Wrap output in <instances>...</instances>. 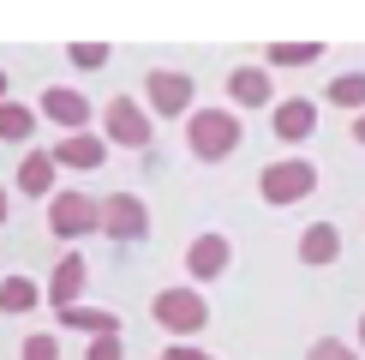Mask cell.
<instances>
[{"label": "cell", "instance_id": "obj_18", "mask_svg": "<svg viewBox=\"0 0 365 360\" xmlns=\"http://www.w3.org/2000/svg\"><path fill=\"white\" fill-rule=\"evenodd\" d=\"M30 132H36V114H30L24 102H0V139H12V144H24Z\"/></svg>", "mask_w": 365, "mask_h": 360}, {"label": "cell", "instance_id": "obj_25", "mask_svg": "<svg viewBox=\"0 0 365 360\" xmlns=\"http://www.w3.org/2000/svg\"><path fill=\"white\" fill-rule=\"evenodd\" d=\"M162 360H216V354H204V349H192V342H174V349L162 354Z\"/></svg>", "mask_w": 365, "mask_h": 360}, {"label": "cell", "instance_id": "obj_4", "mask_svg": "<svg viewBox=\"0 0 365 360\" xmlns=\"http://www.w3.org/2000/svg\"><path fill=\"white\" fill-rule=\"evenodd\" d=\"M96 229L108 234V240H144L150 210H144L138 192H114V199H102V204H96Z\"/></svg>", "mask_w": 365, "mask_h": 360}, {"label": "cell", "instance_id": "obj_29", "mask_svg": "<svg viewBox=\"0 0 365 360\" xmlns=\"http://www.w3.org/2000/svg\"><path fill=\"white\" fill-rule=\"evenodd\" d=\"M359 349H365V319H359Z\"/></svg>", "mask_w": 365, "mask_h": 360}, {"label": "cell", "instance_id": "obj_13", "mask_svg": "<svg viewBox=\"0 0 365 360\" xmlns=\"http://www.w3.org/2000/svg\"><path fill=\"white\" fill-rule=\"evenodd\" d=\"M312 126H317V109L306 96H287V102H276V139H312Z\"/></svg>", "mask_w": 365, "mask_h": 360}, {"label": "cell", "instance_id": "obj_27", "mask_svg": "<svg viewBox=\"0 0 365 360\" xmlns=\"http://www.w3.org/2000/svg\"><path fill=\"white\" fill-rule=\"evenodd\" d=\"M0 222H6V186H0Z\"/></svg>", "mask_w": 365, "mask_h": 360}, {"label": "cell", "instance_id": "obj_17", "mask_svg": "<svg viewBox=\"0 0 365 360\" xmlns=\"http://www.w3.org/2000/svg\"><path fill=\"white\" fill-rule=\"evenodd\" d=\"M42 300V289L30 276H0V312H30Z\"/></svg>", "mask_w": 365, "mask_h": 360}, {"label": "cell", "instance_id": "obj_3", "mask_svg": "<svg viewBox=\"0 0 365 360\" xmlns=\"http://www.w3.org/2000/svg\"><path fill=\"white\" fill-rule=\"evenodd\" d=\"M150 312H156V324L174 330V336H197V330L210 324V300L197 294V289H162Z\"/></svg>", "mask_w": 365, "mask_h": 360}, {"label": "cell", "instance_id": "obj_6", "mask_svg": "<svg viewBox=\"0 0 365 360\" xmlns=\"http://www.w3.org/2000/svg\"><path fill=\"white\" fill-rule=\"evenodd\" d=\"M150 132H156V126H150V114H144L132 96H114V102H108V139H114V144L150 150Z\"/></svg>", "mask_w": 365, "mask_h": 360}, {"label": "cell", "instance_id": "obj_21", "mask_svg": "<svg viewBox=\"0 0 365 360\" xmlns=\"http://www.w3.org/2000/svg\"><path fill=\"white\" fill-rule=\"evenodd\" d=\"M72 66H108V49L102 42H72Z\"/></svg>", "mask_w": 365, "mask_h": 360}, {"label": "cell", "instance_id": "obj_15", "mask_svg": "<svg viewBox=\"0 0 365 360\" xmlns=\"http://www.w3.org/2000/svg\"><path fill=\"white\" fill-rule=\"evenodd\" d=\"M227 90H234V102H240V109H264V102H269V72L240 66L234 79H227Z\"/></svg>", "mask_w": 365, "mask_h": 360}, {"label": "cell", "instance_id": "obj_26", "mask_svg": "<svg viewBox=\"0 0 365 360\" xmlns=\"http://www.w3.org/2000/svg\"><path fill=\"white\" fill-rule=\"evenodd\" d=\"M354 139H359V144H365V114H359V120H354Z\"/></svg>", "mask_w": 365, "mask_h": 360}, {"label": "cell", "instance_id": "obj_24", "mask_svg": "<svg viewBox=\"0 0 365 360\" xmlns=\"http://www.w3.org/2000/svg\"><path fill=\"white\" fill-rule=\"evenodd\" d=\"M84 360H120V336H90Z\"/></svg>", "mask_w": 365, "mask_h": 360}, {"label": "cell", "instance_id": "obj_12", "mask_svg": "<svg viewBox=\"0 0 365 360\" xmlns=\"http://www.w3.org/2000/svg\"><path fill=\"white\" fill-rule=\"evenodd\" d=\"M336 252H341L336 222H312V229L299 234V264H336Z\"/></svg>", "mask_w": 365, "mask_h": 360}, {"label": "cell", "instance_id": "obj_8", "mask_svg": "<svg viewBox=\"0 0 365 360\" xmlns=\"http://www.w3.org/2000/svg\"><path fill=\"white\" fill-rule=\"evenodd\" d=\"M144 96H150L156 114H186L192 109V79H186V72H150Z\"/></svg>", "mask_w": 365, "mask_h": 360}, {"label": "cell", "instance_id": "obj_10", "mask_svg": "<svg viewBox=\"0 0 365 360\" xmlns=\"http://www.w3.org/2000/svg\"><path fill=\"white\" fill-rule=\"evenodd\" d=\"M84 276H90V264L78 259V252H66V259L54 264V276H48V300H54V312L78 306V294H84Z\"/></svg>", "mask_w": 365, "mask_h": 360}, {"label": "cell", "instance_id": "obj_5", "mask_svg": "<svg viewBox=\"0 0 365 360\" xmlns=\"http://www.w3.org/2000/svg\"><path fill=\"white\" fill-rule=\"evenodd\" d=\"M48 229L60 240H78L96 229V199H84V192H54L48 199Z\"/></svg>", "mask_w": 365, "mask_h": 360}, {"label": "cell", "instance_id": "obj_20", "mask_svg": "<svg viewBox=\"0 0 365 360\" xmlns=\"http://www.w3.org/2000/svg\"><path fill=\"white\" fill-rule=\"evenodd\" d=\"M312 60H324L317 42H276L269 49V66H312Z\"/></svg>", "mask_w": 365, "mask_h": 360}, {"label": "cell", "instance_id": "obj_9", "mask_svg": "<svg viewBox=\"0 0 365 360\" xmlns=\"http://www.w3.org/2000/svg\"><path fill=\"white\" fill-rule=\"evenodd\" d=\"M42 120H54V126H66V132H84L90 102L72 84H48V90H42Z\"/></svg>", "mask_w": 365, "mask_h": 360}, {"label": "cell", "instance_id": "obj_2", "mask_svg": "<svg viewBox=\"0 0 365 360\" xmlns=\"http://www.w3.org/2000/svg\"><path fill=\"white\" fill-rule=\"evenodd\" d=\"M312 186H317V169L306 156H282V162H269L264 174H257V192H264V204H299V199H312Z\"/></svg>", "mask_w": 365, "mask_h": 360}, {"label": "cell", "instance_id": "obj_22", "mask_svg": "<svg viewBox=\"0 0 365 360\" xmlns=\"http://www.w3.org/2000/svg\"><path fill=\"white\" fill-rule=\"evenodd\" d=\"M19 360H60V342L54 336H30L24 349H19Z\"/></svg>", "mask_w": 365, "mask_h": 360}, {"label": "cell", "instance_id": "obj_19", "mask_svg": "<svg viewBox=\"0 0 365 360\" xmlns=\"http://www.w3.org/2000/svg\"><path fill=\"white\" fill-rule=\"evenodd\" d=\"M329 102H336V109H365V72H341V79H329Z\"/></svg>", "mask_w": 365, "mask_h": 360}, {"label": "cell", "instance_id": "obj_1", "mask_svg": "<svg viewBox=\"0 0 365 360\" xmlns=\"http://www.w3.org/2000/svg\"><path fill=\"white\" fill-rule=\"evenodd\" d=\"M186 144H192V156L222 162L227 150L240 144V120L227 114V109H197V114L186 120Z\"/></svg>", "mask_w": 365, "mask_h": 360}, {"label": "cell", "instance_id": "obj_14", "mask_svg": "<svg viewBox=\"0 0 365 360\" xmlns=\"http://www.w3.org/2000/svg\"><path fill=\"white\" fill-rule=\"evenodd\" d=\"M19 192H30V199H54V156L48 150H30V156L19 162Z\"/></svg>", "mask_w": 365, "mask_h": 360}, {"label": "cell", "instance_id": "obj_23", "mask_svg": "<svg viewBox=\"0 0 365 360\" xmlns=\"http://www.w3.org/2000/svg\"><path fill=\"white\" fill-rule=\"evenodd\" d=\"M306 360H354V354H347V342L324 336V342H312V354H306Z\"/></svg>", "mask_w": 365, "mask_h": 360}, {"label": "cell", "instance_id": "obj_16", "mask_svg": "<svg viewBox=\"0 0 365 360\" xmlns=\"http://www.w3.org/2000/svg\"><path fill=\"white\" fill-rule=\"evenodd\" d=\"M60 324L66 330H90V336H120V319L114 312H96V306H66Z\"/></svg>", "mask_w": 365, "mask_h": 360}, {"label": "cell", "instance_id": "obj_11", "mask_svg": "<svg viewBox=\"0 0 365 360\" xmlns=\"http://www.w3.org/2000/svg\"><path fill=\"white\" fill-rule=\"evenodd\" d=\"M186 270H192L197 282L222 276V270H227V240H222V234H197L192 246H186Z\"/></svg>", "mask_w": 365, "mask_h": 360}, {"label": "cell", "instance_id": "obj_28", "mask_svg": "<svg viewBox=\"0 0 365 360\" xmlns=\"http://www.w3.org/2000/svg\"><path fill=\"white\" fill-rule=\"evenodd\" d=\"M0 102H6V72H0Z\"/></svg>", "mask_w": 365, "mask_h": 360}, {"label": "cell", "instance_id": "obj_7", "mask_svg": "<svg viewBox=\"0 0 365 360\" xmlns=\"http://www.w3.org/2000/svg\"><path fill=\"white\" fill-rule=\"evenodd\" d=\"M54 169H102V162H108V139H96V132H66V139H60L54 150Z\"/></svg>", "mask_w": 365, "mask_h": 360}]
</instances>
